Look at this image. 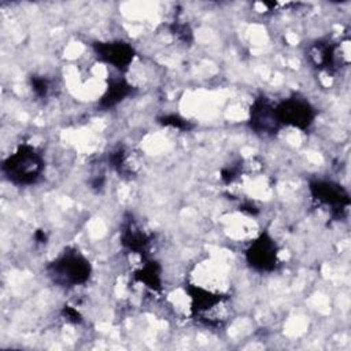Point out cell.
Instances as JSON below:
<instances>
[{"label":"cell","mask_w":351,"mask_h":351,"mask_svg":"<svg viewBox=\"0 0 351 351\" xmlns=\"http://www.w3.org/2000/svg\"><path fill=\"white\" fill-rule=\"evenodd\" d=\"M44 165L41 152L29 144H23L4 159L1 171L15 185H32L41 177Z\"/></svg>","instance_id":"6da1fadb"},{"label":"cell","mask_w":351,"mask_h":351,"mask_svg":"<svg viewBox=\"0 0 351 351\" xmlns=\"http://www.w3.org/2000/svg\"><path fill=\"white\" fill-rule=\"evenodd\" d=\"M92 267L89 261L75 250H67L48 265L49 277L62 287H75L88 281Z\"/></svg>","instance_id":"7a4b0ae2"},{"label":"cell","mask_w":351,"mask_h":351,"mask_svg":"<svg viewBox=\"0 0 351 351\" xmlns=\"http://www.w3.org/2000/svg\"><path fill=\"white\" fill-rule=\"evenodd\" d=\"M276 112L281 125H288L298 129H307L315 118L314 107L304 99L289 97L276 106Z\"/></svg>","instance_id":"3957f363"},{"label":"cell","mask_w":351,"mask_h":351,"mask_svg":"<svg viewBox=\"0 0 351 351\" xmlns=\"http://www.w3.org/2000/svg\"><path fill=\"white\" fill-rule=\"evenodd\" d=\"M245 259L258 271H271L278 261V247L267 233H263L248 247Z\"/></svg>","instance_id":"277c9868"},{"label":"cell","mask_w":351,"mask_h":351,"mask_svg":"<svg viewBox=\"0 0 351 351\" xmlns=\"http://www.w3.org/2000/svg\"><path fill=\"white\" fill-rule=\"evenodd\" d=\"M250 126L255 133L263 136H270L278 132L281 123L276 107L266 97L254 100L250 110Z\"/></svg>","instance_id":"5b68a950"},{"label":"cell","mask_w":351,"mask_h":351,"mask_svg":"<svg viewBox=\"0 0 351 351\" xmlns=\"http://www.w3.org/2000/svg\"><path fill=\"white\" fill-rule=\"evenodd\" d=\"M310 191L313 197L318 203L330 208L333 214H340V211L350 206V196L347 191L339 184L330 181H315L310 185Z\"/></svg>","instance_id":"8992f818"},{"label":"cell","mask_w":351,"mask_h":351,"mask_svg":"<svg viewBox=\"0 0 351 351\" xmlns=\"http://www.w3.org/2000/svg\"><path fill=\"white\" fill-rule=\"evenodd\" d=\"M93 49L101 62L111 64L121 71L126 70L134 58V49L123 41L96 43Z\"/></svg>","instance_id":"52a82bcc"},{"label":"cell","mask_w":351,"mask_h":351,"mask_svg":"<svg viewBox=\"0 0 351 351\" xmlns=\"http://www.w3.org/2000/svg\"><path fill=\"white\" fill-rule=\"evenodd\" d=\"M337 48L330 43L318 41L308 49V58L315 67L332 69L337 63Z\"/></svg>","instance_id":"ba28073f"},{"label":"cell","mask_w":351,"mask_h":351,"mask_svg":"<svg viewBox=\"0 0 351 351\" xmlns=\"http://www.w3.org/2000/svg\"><path fill=\"white\" fill-rule=\"evenodd\" d=\"M121 241L132 252L137 254H144L147 252L148 244H149V237L133 222H129L123 226Z\"/></svg>","instance_id":"9c48e42d"},{"label":"cell","mask_w":351,"mask_h":351,"mask_svg":"<svg viewBox=\"0 0 351 351\" xmlns=\"http://www.w3.org/2000/svg\"><path fill=\"white\" fill-rule=\"evenodd\" d=\"M130 92H132V86L125 80H115L107 86L104 95L101 96L100 106L104 108L114 107L126 96H129Z\"/></svg>","instance_id":"30bf717a"},{"label":"cell","mask_w":351,"mask_h":351,"mask_svg":"<svg viewBox=\"0 0 351 351\" xmlns=\"http://www.w3.org/2000/svg\"><path fill=\"white\" fill-rule=\"evenodd\" d=\"M137 277L141 282L152 289L160 288V270L154 262H148L147 265H144L137 273Z\"/></svg>","instance_id":"8fae6325"},{"label":"cell","mask_w":351,"mask_h":351,"mask_svg":"<svg viewBox=\"0 0 351 351\" xmlns=\"http://www.w3.org/2000/svg\"><path fill=\"white\" fill-rule=\"evenodd\" d=\"M32 86L38 96H45L48 93V81L43 77L32 78Z\"/></svg>","instance_id":"7c38bea8"},{"label":"cell","mask_w":351,"mask_h":351,"mask_svg":"<svg viewBox=\"0 0 351 351\" xmlns=\"http://www.w3.org/2000/svg\"><path fill=\"white\" fill-rule=\"evenodd\" d=\"M162 123L163 125H169V126H173V128H188V122L181 119L180 117L177 115H170V117H163L162 118Z\"/></svg>","instance_id":"4fadbf2b"},{"label":"cell","mask_w":351,"mask_h":351,"mask_svg":"<svg viewBox=\"0 0 351 351\" xmlns=\"http://www.w3.org/2000/svg\"><path fill=\"white\" fill-rule=\"evenodd\" d=\"M64 314H66V318L70 319V321H74V322L80 321V314H78V311L74 310V308L66 307V308H64Z\"/></svg>","instance_id":"5bb4252c"}]
</instances>
